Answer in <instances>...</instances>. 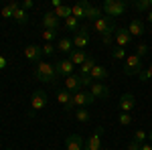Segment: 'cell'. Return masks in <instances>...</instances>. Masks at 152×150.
I'll list each match as a JSON object with an SVG mask.
<instances>
[{"label": "cell", "instance_id": "6da1fadb", "mask_svg": "<svg viewBox=\"0 0 152 150\" xmlns=\"http://www.w3.org/2000/svg\"><path fill=\"white\" fill-rule=\"evenodd\" d=\"M35 77L43 83H55L57 81V73H55V65H51L47 61H41L35 65Z\"/></svg>", "mask_w": 152, "mask_h": 150}, {"label": "cell", "instance_id": "7a4b0ae2", "mask_svg": "<svg viewBox=\"0 0 152 150\" xmlns=\"http://www.w3.org/2000/svg\"><path fill=\"white\" fill-rule=\"evenodd\" d=\"M126 8H128V2H124V0H105L102 4V12H105V16H110V18L124 14Z\"/></svg>", "mask_w": 152, "mask_h": 150}, {"label": "cell", "instance_id": "3957f363", "mask_svg": "<svg viewBox=\"0 0 152 150\" xmlns=\"http://www.w3.org/2000/svg\"><path fill=\"white\" fill-rule=\"evenodd\" d=\"M91 26H94L95 33H99V35H114L116 33V24H114V20L110 16H102V18L94 20Z\"/></svg>", "mask_w": 152, "mask_h": 150}, {"label": "cell", "instance_id": "277c9868", "mask_svg": "<svg viewBox=\"0 0 152 150\" xmlns=\"http://www.w3.org/2000/svg\"><path fill=\"white\" fill-rule=\"evenodd\" d=\"M142 71H144V65H142V59L136 53L126 57V63H124V73L126 75H140Z\"/></svg>", "mask_w": 152, "mask_h": 150}, {"label": "cell", "instance_id": "5b68a950", "mask_svg": "<svg viewBox=\"0 0 152 150\" xmlns=\"http://www.w3.org/2000/svg\"><path fill=\"white\" fill-rule=\"evenodd\" d=\"M49 97L47 93L43 91V89H37L35 93H33V100H31V112H28V116H35L39 110H43L45 105H47Z\"/></svg>", "mask_w": 152, "mask_h": 150}, {"label": "cell", "instance_id": "8992f818", "mask_svg": "<svg viewBox=\"0 0 152 150\" xmlns=\"http://www.w3.org/2000/svg\"><path fill=\"white\" fill-rule=\"evenodd\" d=\"M55 97H57V102L63 105V110L67 112V114H73L75 112V104H73V93H69L67 89H59L55 93Z\"/></svg>", "mask_w": 152, "mask_h": 150}, {"label": "cell", "instance_id": "52a82bcc", "mask_svg": "<svg viewBox=\"0 0 152 150\" xmlns=\"http://www.w3.org/2000/svg\"><path fill=\"white\" fill-rule=\"evenodd\" d=\"M73 45H75V49H81V51H85V47L89 45V26H87V24L81 26V29L73 35Z\"/></svg>", "mask_w": 152, "mask_h": 150}, {"label": "cell", "instance_id": "ba28073f", "mask_svg": "<svg viewBox=\"0 0 152 150\" xmlns=\"http://www.w3.org/2000/svg\"><path fill=\"white\" fill-rule=\"evenodd\" d=\"M95 102V97L89 93V89L87 91H77V93H73V104H75V108H85V105H89V104H94Z\"/></svg>", "mask_w": 152, "mask_h": 150}, {"label": "cell", "instance_id": "9c48e42d", "mask_svg": "<svg viewBox=\"0 0 152 150\" xmlns=\"http://www.w3.org/2000/svg\"><path fill=\"white\" fill-rule=\"evenodd\" d=\"M114 43H116V47H128L130 43H132V35L128 33V29H116V33H114Z\"/></svg>", "mask_w": 152, "mask_h": 150}, {"label": "cell", "instance_id": "30bf717a", "mask_svg": "<svg viewBox=\"0 0 152 150\" xmlns=\"http://www.w3.org/2000/svg\"><path fill=\"white\" fill-rule=\"evenodd\" d=\"M73 67L75 65L69 59H63V61L55 63V73H57V77H69V75H73Z\"/></svg>", "mask_w": 152, "mask_h": 150}, {"label": "cell", "instance_id": "8fae6325", "mask_svg": "<svg viewBox=\"0 0 152 150\" xmlns=\"http://www.w3.org/2000/svg\"><path fill=\"white\" fill-rule=\"evenodd\" d=\"M102 134H104V128H95V132L87 138V146L83 150H102Z\"/></svg>", "mask_w": 152, "mask_h": 150}, {"label": "cell", "instance_id": "7c38bea8", "mask_svg": "<svg viewBox=\"0 0 152 150\" xmlns=\"http://www.w3.org/2000/svg\"><path fill=\"white\" fill-rule=\"evenodd\" d=\"M24 57L28 59L31 63H41V59H43V49L39 45H28V47H24Z\"/></svg>", "mask_w": 152, "mask_h": 150}, {"label": "cell", "instance_id": "4fadbf2b", "mask_svg": "<svg viewBox=\"0 0 152 150\" xmlns=\"http://www.w3.org/2000/svg\"><path fill=\"white\" fill-rule=\"evenodd\" d=\"M89 93L94 95L95 100H107L110 97V87L105 83H95L94 81V85L89 87Z\"/></svg>", "mask_w": 152, "mask_h": 150}, {"label": "cell", "instance_id": "5bb4252c", "mask_svg": "<svg viewBox=\"0 0 152 150\" xmlns=\"http://www.w3.org/2000/svg\"><path fill=\"white\" fill-rule=\"evenodd\" d=\"M41 23H43V26H45V31H57L61 20L55 16V12H45L43 18H41Z\"/></svg>", "mask_w": 152, "mask_h": 150}, {"label": "cell", "instance_id": "9a60e30c", "mask_svg": "<svg viewBox=\"0 0 152 150\" xmlns=\"http://www.w3.org/2000/svg\"><path fill=\"white\" fill-rule=\"evenodd\" d=\"M89 6H91V2H87V0H81V2L73 4V6H71V16H75L77 20H83V18H85V12H87Z\"/></svg>", "mask_w": 152, "mask_h": 150}, {"label": "cell", "instance_id": "2e32d148", "mask_svg": "<svg viewBox=\"0 0 152 150\" xmlns=\"http://www.w3.org/2000/svg\"><path fill=\"white\" fill-rule=\"evenodd\" d=\"M134 108H136V97H134L132 93H124V95H120V110H122V112L130 114Z\"/></svg>", "mask_w": 152, "mask_h": 150}, {"label": "cell", "instance_id": "e0dca14e", "mask_svg": "<svg viewBox=\"0 0 152 150\" xmlns=\"http://www.w3.org/2000/svg\"><path fill=\"white\" fill-rule=\"evenodd\" d=\"M57 51L65 53V55H71V53L75 51L73 39H69V37H61V39H59V43H57Z\"/></svg>", "mask_w": 152, "mask_h": 150}, {"label": "cell", "instance_id": "ac0fdd59", "mask_svg": "<svg viewBox=\"0 0 152 150\" xmlns=\"http://www.w3.org/2000/svg\"><path fill=\"white\" fill-rule=\"evenodd\" d=\"M65 146H67V150H83L85 148V146H83V138L79 136V134H71V136H67Z\"/></svg>", "mask_w": 152, "mask_h": 150}, {"label": "cell", "instance_id": "d6986e66", "mask_svg": "<svg viewBox=\"0 0 152 150\" xmlns=\"http://www.w3.org/2000/svg\"><path fill=\"white\" fill-rule=\"evenodd\" d=\"M65 89L69 93H77L81 91V85H79V75H69V77H65Z\"/></svg>", "mask_w": 152, "mask_h": 150}, {"label": "cell", "instance_id": "ffe728a7", "mask_svg": "<svg viewBox=\"0 0 152 150\" xmlns=\"http://www.w3.org/2000/svg\"><path fill=\"white\" fill-rule=\"evenodd\" d=\"M128 33L132 37H142L144 35V23H142L140 18H134V20H130L128 24Z\"/></svg>", "mask_w": 152, "mask_h": 150}, {"label": "cell", "instance_id": "44dd1931", "mask_svg": "<svg viewBox=\"0 0 152 150\" xmlns=\"http://www.w3.org/2000/svg\"><path fill=\"white\" fill-rule=\"evenodd\" d=\"M87 57H89V55H87L85 51H81V49H75V51H73V53L69 55V61L73 63V65H79V67H81L83 63H85V59H87Z\"/></svg>", "mask_w": 152, "mask_h": 150}, {"label": "cell", "instance_id": "7402d4cb", "mask_svg": "<svg viewBox=\"0 0 152 150\" xmlns=\"http://www.w3.org/2000/svg\"><path fill=\"white\" fill-rule=\"evenodd\" d=\"M89 75H91V79H94L95 83H102V81L107 77V69H105V67H102V65H95Z\"/></svg>", "mask_w": 152, "mask_h": 150}, {"label": "cell", "instance_id": "603a6c76", "mask_svg": "<svg viewBox=\"0 0 152 150\" xmlns=\"http://www.w3.org/2000/svg\"><path fill=\"white\" fill-rule=\"evenodd\" d=\"M102 14H104V12H102V6H94V4H91V6L87 8V12H85V20H91V23H94L97 18H102Z\"/></svg>", "mask_w": 152, "mask_h": 150}, {"label": "cell", "instance_id": "cb8c5ba5", "mask_svg": "<svg viewBox=\"0 0 152 150\" xmlns=\"http://www.w3.org/2000/svg\"><path fill=\"white\" fill-rule=\"evenodd\" d=\"M132 6H134V10H140V12H150L152 10V0H134L132 2Z\"/></svg>", "mask_w": 152, "mask_h": 150}, {"label": "cell", "instance_id": "d4e9b609", "mask_svg": "<svg viewBox=\"0 0 152 150\" xmlns=\"http://www.w3.org/2000/svg\"><path fill=\"white\" fill-rule=\"evenodd\" d=\"M95 65H97V63H95V59L94 57H87V59H85V63L79 67V75H89Z\"/></svg>", "mask_w": 152, "mask_h": 150}, {"label": "cell", "instance_id": "484cf974", "mask_svg": "<svg viewBox=\"0 0 152 150\" xmlns=\"http://www.w3.org/2000/svg\"><path fill=\"white\" fill-rule=\"evenodd\" d=\"M55 16H57L59 20H61V18H63V20L69 18V16H71V6H69V4H61L57 10H55Z\"/></svg>", "mask_w": 152, "mask_h": 150}, {"label": "cell", "instance_id": "4316f807", "mask_svg": "<svg viewBox=\"0 0 152 150\" xmlns=\"http://www.w3.org/2000/svg\"><path fill=\"white\" fill-rule=\"evenodd\" d=\"M65 29L71 31V33H77L81 26H79V20H77L75 16H69V18H65Z\"/></svg>", "mask_w": 152, "mask_h": 150}, {"label": "cell", "instance_id": "83f0119b", "mask_svg": "<svg viewBox=\"0 0 152 150\" xmlns=\"http://www.w3.org/2000/svg\"><path fill=\"white\" fill-rule=\"evenodd\" d=\"M73 114H75V120H77V122H81V124L89 122V112H87L85 108H77Z\"/></svg>", "mask_w": 152, "mask_h": 150}, {"label": "cell", "instance_id": "f1b7e54d", "mask_svg": "<svg viewBox=\"0 0 152 150\" xmlns=\"http://www.w3.org/2000/svg\"><path fill=\"white\" fill-rule=\"evenodd\" d=\"M12 18L16 20L18 24H26V20H28V16H26V10H23V8H18V10L12 14Z\"/></svg>", "mask_w": 152, "mask_h": 150}, {"label": "cell", "instance_id": "f546056e", "mask_svg": "<svg viewBox=\"0 0 152 150\" xmlns=\"http://www.w3.org/2000/svg\"><path fill=\"white\" fill-rule=\"evenodd\" d=\"M112 57L118 59V61H122V59H126V49H122V47H116V49H112Z\"/></svg>", "mask_w": 152, "mask_h": 150}, {"label": "cell", "instance_id": "4dcf8cb0", "mask_svg": "<svg viewBox=\"0 0 152 150\" xmlns=\"http://www.w3.org/2000/svg\"><path fill=\"white\" fill-rule=\"evenodd\" d=\"M79 85L83 87H91L94 85V79H91V75H79Z\"/></svg>", "mask_w": 152, "mask_h": 150}, {"label": "cell", "instance_id": "1f68e13d", "mask_svg": "<svg viewBox=\"0 0 152 150\" xmlns=\"http://www.w3.org/2000/svg\"><path fill=\"white\" fill-rule=\"evenodd\" d=\"M118 120H120V124H122V126H130V124H132V116L126 114V112H122V114L118 116Z\"/></svg>", "mask_w": 152, "mask_h": 150}, {"label": "cell", "instance_id": "d6a6232c", "mask_svg": "<svg viewBox=\"0 0 152 150\" xmlns=\"http://www.w3.org/2000/svg\"><path fill=\"white\" fill-rule=\"evenodd\" d=\"M146 136H148V134H146L144 130H136V132H134V142H138V144H144Z\"/></svg>", "mask_w": 152, "mask_h": 150}, {"label": "cell", "instance_id": "836d02e7", "mask_svg": "<svg viewBox=\"0 0 152 150\" xmlns=\"http://www.w3.org/2000/svg\"><path fill=\"white\" fill-rule=\"evenodd\" d=\"M136 55L138 57H146L148 55V45H144V43H140V45H136Z\"/></svg>", "mask_w": 152, "mask_h": 150}, {"label": "cell", "instance_id": "e575fe53", "mask_svg": "<svg viewBox=\"0 0 152 150\" xmlns=\"http://www.w3.org/2000/svg\"><path fill=\"white\" fill-rule=\"evenodd\" d=\"M138 77H140V81H148V79H150V77H152V63H150V65H148L144 71H142Z\"/></svg>", "mask_w": 152, "mask_h": 150}, {"label": "cell", "instance_id": "d590c367", "mask_svg": "<svg viewBox=\"0 0 152 150\" xmlns=\"http://www.w3.org/2000/svg\"><path fill=\"white\" fill-rule=\"evenodd\" d=\"M55 35H57V31H43V39H45L47 43H53Z\"/></svg>", "mask_w": 152, "mask_h": 150}, {"label": "cell", "instance_id": "8d00e7d4", "mask_svg": "<svg viewBox=\"0 0 152 150\" xmlns=\"http://www.w3.org/2000/svg\"><path fill=\"white\" fill-rule=\"evenodd\" d=\"M102 43H104V47H112L114 45V35H102Z\"/></svg>", "mask_w": 152, "mask_h": 150}, {"label": "cell", "instance_id": "74e56055", "mask_svg": "<svg viewBox=\"0 0 152 150\" xmlns=\"http://www.w3.org/2000/svg\"><path fill=\"white\" fill-rule=\"evenodd\" d=\"M41 49H43V55H53V53H55L53 43H45V47H41Z\"/></svg>", "mask_w": 152, "mask_h": 150}, {"label": "cell", "instance_id": "f35d334b", "mask_svg": "<svg viewBox=\"0 0 152 150\" xmlns=\"http://www.w3.org/2000/svg\"><path fill=\"white\" fill-rule=\"evenodd\" d=\"M140 146H142V144H138V142H134V140H132L126 148H128V150H140Z\"/></svg>", "mask_w": 152, "mask_h": 150}, {"label": "cell", "instance_id": "ab89813d", "mask_svg": "<svg viewBox=\"0 0 152 150\" xmlns=\"http://www.w3.org/2000/svg\"><path fill=\"white\" fill-rule=\"evenodd\" d=\"M20 8H23V10H28V8H33V0H24Z\"/></svg>", "mask_w": 152, "mask_h": 150}, {"label": "cell", "instance_id": "60d3db41", "mask_svg": "<svg viewBox=\"0 0 152 150\" xmlns=\"http://www.w3.org/2000/svg\"><path fill=\"white\" fill-rule=\"evenodd\" d=\"M140 150H152V144L150 142H144V144L140 146Z\"/></svg>", "mask_w": 152, "mask_h": 150}, {"label": "cell", "instance_id": "b9f144b4", "mask_svg": "<svg viewBox=\"0 0 152 150\" xmlns=\"http://www.w3.org/2000/svg\"><path fill=\"white\" fill-rule=\"evenodd\" d=\"M51 4H53V8L57 10V8L61 6V4H63V2H61V0H51Z\"/></svg>", "mask_w": 152, "mask_h": 150}, {"label": "cell", "instance_id": "7bdbcfd3", "mask_svg": "<svg viewBox=\"0 0 152 150\" xmlns=\"http://www.w3.org/2000/svg\"><path fill=\"white\" fill-rule=\"evenodd\" d=\"M4 67H6V57L0 55V69H4Z\"/></svg>", "mask_w": 152, "mask_h": 150}, {"label": "cell", "instance_id": "ee69618b", "mask_svg": "<svg viewBox=\"0 0 152 150\" xmlns=\"http://www.w3.org/2000/svg\"><path fill=\"white\" fill-rule=\"evenodd\" d=\"M146 18H148V23H150V24H152V10H150V12H148V14H146Z\"/></svg>", "mask_w": 152, "mask_h": 150}, {"label": "cell", "instance_id": "f6af8a7d", "mask_svg": "<svg viewBox=\"0 0 152 150\" xmlns=\"http://www.w3.org/2000/svg\"><path fill=\"white\" fill-rule=\"evenodd\" d=\"M148 140H150V144H152V132H150V134H148Z\"/></svg>", "mask_w": 152, "mask_h": 150}, {"label": "cell", "instance_id": "bcb514c9", "mask_svg": "<svg viewBox=\"0 0 152 150\" xmlns=\"http://www.w3.org/2000/svg\"><path fill=\"white\" fill-rule=\"evenodd\" d=\"M47 150H55V148H47Z\"/></svg>", "mask_w": 152, "mask_h": 150}, {"label": "cell", "instance_id": "7dc6e473", "mask_svg": "<svg viewBox=\"0 0 152 150\" xmlns=\"http://www.w3.org/2000/svg\"><path fill=\"white\" fill-rule=\"evenodd\" d=\"M102 150H105V148H102Z\"/></svg>", "mask_w": 152, "mask_h": 150}, {"label": "cell", "instance_id": "c3c4849f", "mask_svg": "<svg viewBox=\"0 0 152 150\" xmlns=\"http://www.w3.org/2000/svg\"><path fill=\"white\" fill-rule=\"evenodd\" d=\"M8 150H12V148H8Z\"/></svg>", "mask_w": 152, "mask_h": 150}]
</instances>
